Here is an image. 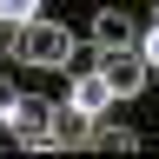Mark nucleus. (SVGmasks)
<instances>
[{
	"instance_id": "obj_2",
	"label": "nucleus",
	"mask_w": 159,
	"mask_h": 159,
	"mask_svg": "<svg viewBox=\"0 0 159 159\" xmlns=\"http://www.w3.org/2000/svg\"><path fill=\"white\" fill-rule=\"evenodd\" d=\"M7 133L20 139V146L47 152V146H53V99H40V93H20V99H13V113H7Z\"/></svg>"
},
{
	"instance_id": "obj_6",
	"label": "nucleus",
	"mask_w": 159,
	"mask_h": 159,
	"mask_svg": "<svg viewBox=\"0 0 159 159\" xmlns=\"http://www.w3.org/2000/svg\"><path fill=\"white\" fill-rule=\"evenodd\" d=\"M66 99H73L80 113H93V119H99V113L113 106V93H106V80H99V73H80L73 86H66Z\"/></svg>"
},
{
	"instance_id": "obj_10",
	"label": "nucleus",
	"mask_w": 159,
	"mask_h": 159,
	"mask_svg": "<svg viewBox=\"0 0 159 159\" xmlns=\"http://www.w3.org/2000/svg\"><path fill=\"white\" fill-rule=\"evenodd\" d=\"M13 99H20V86H13V80H0V119L13 113Z\"/></svg>"
},
{
	"instance_id": "obj_5",
	"label": "nucleus",
	"mask_w": 159,
	"mask_h": 159,
	"mask_svg": "<svg viewBox=\"0 0 159 159\" xmlns=\"http://www.w3.org/2000/svg\"><path fill=\"white\" fill-rule=\"evenodd\" d=\"M93 40H99V53H106V47H133V40H139V20L119 13V7H106V13L93 20Z\"/></svg>"
},
{
	"instance_id": "obj_7",
	"label": "nucleus",
	"mask_w": 159,
	"mask_h": 159,
	"mask_svg": "<svg viewBox=\"0 0 159 159\" xmlns=\"http://www.w3.org/2000/svg\"><path fill=\"white\" fill-rule=\"evenodd\" d=\"M93 146H99V152H139V133H133V126H113V119L99 113V119H93Z\"/></svg>"
},
{
	"instance_id": "obj_1",
	"label": "nucleus",
	"mask_w": 159,
	"mask_h": 159,
	"mask_svg": "<svg viewBox=\"0 0 159 159\" xmlns=\"http://www.w3.org/2000/svg\"><path fill=\"white\" fill-rule=\"evenodd\" d=\"M7 53L20 60V66H73V33L60 27V20H47V13H33L27 27H13V40H7Z\"/></svg>"
},
{
	"instance_id": "obj_8",
	"label": "nucleus",
	"mask_w": 159,
	"mask_h": 159,
	"mask_svg": "<svg viewBox=\"0 0 159 159\" xmlns=\"http://www.w3.org/2000/svg\"><path fill=\"white\" fill-rule=\"evenodd\" d=\"M40 13V0H0V27H27Z\"/></svg>"
},
{
	"instance_id": "obj_9",
	"label": "nucleus",
	"mask_w": 159,
	"mask_h": 159,
	"mask_svg": "<svg viewBox=\"0 0 159 159\" xmlns=\"http://www.w3.org/2000/svg\"><path fill=\"white\" fill-rule=\"evenodd\" d=\"M133 47H139V60H146V66L159 73V27H146V33H139V40H133Z\"/></svg>"
},
{
	"instance_id": "obj_4",
	"label": "nucleus",
	"mask_w": 159,
	"mask_h": 159,
	"mask_svg": "<svg viewBox=\"0 0 159 159\" xmlns=\"http://www.w3.org/2000/svg\"><path fill=\"white\" fill-rule=\"evenodd\" d=\"M73 146H93V113L66 99V106H53V152H73Z\"/></svg>"
},
{
	"instance_id": "obj_11",
	"label": "nucleus",
	"mask_w": 159,
	"mask_h": 159,
	"mask_svg": "<svg viewBox=\"0 0 159 159\" xmlns=\"http://www.w3.org/2000/svg\"><path fill=\"white\" fill-rule=\"evenodd\" d=\"M152 27H159V13H152Z\"/></svg>"
},
{
	"instance_id": "obj_3",
	"label": "nucleus",
	"mask_w": 159,
	"mask_h": 159,
	"mask_svg": "<svg viewBox=\"0 0 159 159\" xmlns=\"http://www.w3.org/2000/svg\"><path fill=\"white\" fill-rule=\"evenodd\" d=\"M99 80H106L113 99H133V93H146L152 66L139 60V47H106V53H99Z\"/></svg>"
}]
</instances>
